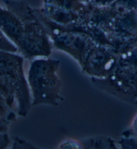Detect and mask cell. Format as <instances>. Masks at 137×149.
<instances>
[{"label":"cell","instance_id":"obj_8","mask_svg":"<svg viewBox=\"0 0 137 149\" xmlns=\"http://www.w3.org/2000/svg\"><path fill=\"white\" fill-rule=\"evenodd\" d=\"M83 148H118L113 139L105 136L89 138L80 141Z\"/></svg>","mask_w":137,"mask_h":149},{"label":"cell","instance_id":"obj_1","mask_svg":"<svg viewBox=\"0 0 137 149\" xmlns=\"http://www.w3.org/2000/svg\"><path fill=\"white\" fill-rule=\"evenodd\" d=\"M1 100L20 116L26 117L32 106L28 79L24 71V57L1 51L0 54Z\"/></svg>","mask_w":137,"mask_h":149},{"label":"cell","instance_id":"obj_12","mask_svg":"<svg viewBox=\"0 0 137 149\" xmlns=\"http://www.w3.org/2000/svg\"><path fill=\"white\" fill-rule=\"evenodd\" d=\"M86 3L96 7H104L111 5L116 0H83Z\"/></svg>","mask_w":137,"mask_h":149},{"label":"cell","instance_id":"obj_6","mask_svg":"<svg viewBox=\"0 0 137 149\" xmlns=\"http://www.w3.org/2000/svg\"><path fill=\"white\" fill-rule=\"evenodd\" d=\"M117 59L118 52L114 46L98 44L89 54L82 70L91 78H106L113 72Z\"/></svg>","mask_w":137,"mask_h":149},{"label":"cell","instance_id":"obj_5","mask_svg":"<svg viewBox=\"0 0 137 149\" xmlns=\"http://www.w3.org/2000/svg\"><path fill=\"white\" fill-rule=\"evenodd\" d=\"M51 36L53 46L58 50L71 56L80 67L94 47L99 44L88 33L78 31H64L45 27Z\"/></svg>","mask_w":137,"mask_h":149},{"label":"cell","instance_id":"obj_3","mask_svg":"<svg viewBox=\"0 0 137 149\" xmlns=\"http://www.w3.org/2000/svg\"><path fill=\"white\" fill-rule=\"evenodd\" d=\"M60 62L49 57L31 61L28 73L32 106H58L64 100L61 95L62 82L59 76Z\"/></svg>","mask_w":137,"mask_h":149},{"label":"cell","instance_id":"obj_9","mask_svg":"<svg viewBox=\"0 0 137 149\" xmlns=\"http://www.w3.org/2000/svg\"><path fill=\"white\" fill-rule=\"evenodd\" d=\"M1 51L7 52L10 53H16L19 51V49L17 46H15L12 43L7 39L6 35L1 31Z\"/></svg>","mask_w":137,"mask_h":149},{"label":"cell","instance_id":"obj_4","mask_svg":"<svg viewBox=\"0 0 137 149\" xmlns=\"http://www.w3.org/2000/svg\"><path fill=\"white\" fill-rule=\"evenodd\" d=\"M7 9L18 17L24 26V36L18 47L19 52L26 59L49 57L51 44L44 24L26 4L5 0Z\"/></svg>","mask_w":137,"mask_h":149},{"label":"cell","instance_id":"obj_7","mask_svg":"<svg viewBox=\"0 0 137 149\" xmlns=\"http://www.w3.org/2000/svg\"><path fill=\"white\" fill-rule=\"evenodd\" d=\"M1 31L18 48L24 36V26L21 19L8 9L1 8Z\"/></svg>","mask_w":137,"mask_h":149},{"label":"cell","instance_id":"obj_10","mask_svg":"<svg viewBox=\"0 0 137 149\" xmlns=\"http://www.w3.org/2000/svg\"><path fill=\"white\" fill-rule=\"evenodd\" d=\"M122 136H131L137 139V114L134 117L129 129L122 133Z\"/></svg>","mask_w":137,"mask_h":149},{"label":"cell","instance_id":"obj_11","mask_svg":"<svg viewBox=\"0 0 137 149\" xmlns=\"http://www.w3.org/2000/svg\"><path fill=\"white\" fill-rule=\"evenodd\" d=\"M60 148H83L80 141L68 140L60 144Z\"/></svg>","mask_w":137,"mask_h":149},{"label":"cell","instance_id":"obj_2","mask_svg":"<svg viewBox=\"0 0 137 149\" xmlns=\"http://www.w3.org/2000/svg\"><path fill=\"white\" fill-rule=\"evenodd\" d=\"M91 80L99 90L137 105V44L118 52L116 66L108 77Z\"/></svg>","mask_w":137,"mask_h":149}]
</instances>
